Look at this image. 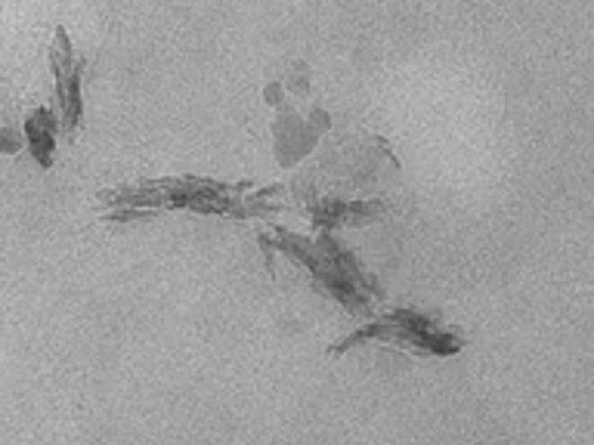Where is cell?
<instances>
[{
	"mask_svg": "<svg viewBox=\"0 0 594 445\" xmlns=\"http://www.w3.org/2000/svg\"><path fill=\"white\" fill-rule=\"evenodd\" d=\"M99 204L109 208V220H140L158 210H193L208 217H232V220H270L279 214L282 189L230 186L208 176H161V180H137L99 192Z\"/></svg>",
	"mask_w": 594,
	"mask_h": 445,
	"instance_id": "6da1fadb",
	"label": "cell"
},
{
	"mask_svg": "<svg viewBox=\"0 0 594 445\" xmlns=\"http://www.w3.org/2000/svg\"><path fill=\"white\" fill-rule=\"evenodd\" d=\"M260 245L270 251L275 247L279 254L292 257L297 266H303L310 275H313L316 288L325 291L328 297H335L338 303L346 309V313H369L374 303H381V288L378 281L369 279L363 272V266L356 263L350 251H344L341 245L331 236H320V238H301L294 232L285 229H273L260 236Z\"/></svg>",
	"mask_w": 594,
	"mask_h": 445,
	"instance_id": "7a4b0ae2",
	"label": "cell"
},
{
	"mask_svg": "<svg viewBox=\"0 0 594 445\" xmlns=\"http://www.w3.org/2000/svg\"><path fill=\"white\" fill-rule=\"evenodd\" d=\"M363 343H387L393 350H402L409 356H421V359H446L462 352V334L436 325L430 316L415 313V309H396V313H387L381 319H372L365 325H359L353 334H346L344 341H338L328 350V356H341V352L353 350V346Z\"/></svg>",
	"mask_w": 594,
	"mask_h": 445,
	"instance_id": "3957f363",
	"label": "cell"
},
{
	"mask_svg": "<svg viewBox=\"0 0 594 445\" xmlns=\"http://www.w3.org/2000/svg\"><path fill=\"white\" fill-rule=\"evenodd\" d=\"M50 66H53L56 75V96H59L62 105V127L68 133L81 124V111H84V99H81V72L84 62L75 56V47L68 40L66 28H56V40L53 49H50Z\"/></svg>",
	"mask_w": 594,
	"mask_h": 445,
	"instance_id": "277c9868",
	"label": "cell"
},
{
	"mask_svg": "<svg viewBox=\"0 0 594 445\" xmlns=\"http://www.w3.org/2000/svg\"><path fill=\"white\" fill-rule=\"evenodd\" d=\"M53 137H56V121L50 115V109H34V115L25 121V139L40 167L53 165V143H56Z\"/></svg>",
	"mask_w": 594,
	"mask_h": 445,
	"instance_id": "5b68a950",
	"label": "cell"
},
{
	"mask_svg": "<svg viewBox=\"0 0 594 445\" xmlns=\"http://www.w3.org/2000/svg\"><path fill=\"white\" fill-rule=\"evenodd\" d=\"M19 146H22L19 133H13V130H0V152L13 155V152H19Z\"/></svg>",
	"mask_w": 594,
	"mask_h": 445,
	"instance_id": "8992f818",
	"label": "cell"
}]
</instances>
